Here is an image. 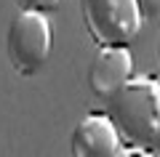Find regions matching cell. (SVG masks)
Masks as SVG:
<instances>
[{
	"mask_svg": "<svg viewBox=\"0 0 160 157\" xmlns=\"http://www.w3.org/2000/svg\"><path fill=\"white\" fill-rule=\"evenodd\" d=\"M115 157H155L149 149H131V146H126V149H120Z\"/></svg>",
	"mask_w": 160,
	"mask_h": 157,
	"instance_id": "ba28073f",
	"label": "cell"
},
{
	"mask_svg": "<svg viewBox=\"0 0 160 157\" xmlns=\"http://www.w3.org/2000/svg\"><path fill=\"white\" fill-rule=\"evenodd\" d=\"M109 117L123 144L131 149H152L160 144V83L152 77H131L109 99Z\"/></svg>",
	"mask_w": 160,
	"mask_h": 157,
	"instance_id": "6da1fadb",
	"label": "cell"
},
{
	"mask_svg": "<svg viewBox=\"0 0 160 157\" xmlns=\"http://www.w3.org/2000/svg\"><path fill=\"white\" fill-rule=\"evenodd\" d=\"M158 56H160V48H158Z\"/></svg>",
	"mask_w": 160,
	"mask_h": 157,
	"instance_id": "9c48e42d",
	"label": "cell"
},
{
	"mask_svg": "<svg viewBox=\"0 0 160 157\" xmlns=\"http://www.w3.org/2000/svg\"><path fill=\"white\" fill-rule=\"evenodd\" d=\"M133 77V53L128 45H104L88 67V88L99 99H112Z\"/></svg>",
	"mask_w": 160,
	"mask_h": 157,
	"instance_id": "277c9868",
	"label": "cell"
},
{
	"mask_svg": "<svg viewBox=\"0 0 160 157\" xmlns=\"http://www.w3.org/2000/svg\"><path fill=\"white\" fill-rule=\"evenodd\" d=\"M19 6V11H38V13H48L59 6V0H13Z\"/></svg>",
	"mask_w": 160,
	"mask_h": 157,
	"instance_id": "8992f818",
	"label": "cell"
},
{
	"mask_svg": "<svg viewBox=\"0 0 160 157\" xmlns=\"http://www.w3.org/2000/svg\"><path fill=\"white\" fill-rule=\"evenodd\" d=\"M80 11L88 35L99 48L131 45L144 22L136 0H80Z\"/></svg>",
	"mask_w": 160,
	"mask_h": 157,
	"instance_id": "3957f363",
	"label": "cell"
},
{
	"mask_svg": "<svg viewBox=\"0 0 160 157\" xmlns=\"http://www.w3.org/2000/svg\"><path fill=\"white\" fill-rule=\"evenodd\" d=\"M139 3V11H142L144 19H155L160 13V0H136Z\"/></svg>",
	"mask_w": 160,
	"mask_h": 157,
	"instance_id": "52a82bcc",
	"label": "cell"
},
{
	"mask_svg": "<svg viewBox=\"0 0 160 157\" xmlns=\"http://www.w3.org/2000/svg\"><path fill=\"white\" fill-rule=\"evenodd\" d=\"M51 45H53V27L48 13L22 11L8 24L6 56L13 72L24 75V77L43 69V64L51 56Z\"/></svg>",
	"mask_w": 160,
	"mask_h": 157,
	"instance_id": "7a4b0ae2",
	"label": "cell"
},
{
	"mask_svg": "<svg viewBox=\"0 0 160 157\" xmlns=\"http://www.w3.org/2000/svg\"><path fill=\"white\" fill-rule=\"evenodd\" d=\"M118 128L109 115H86L69 136L72 157H115L123 149Z\"/></svg>",
	"mask_w": 160,
	"mask_h": 157,
	"instance_id": "5b68a950",
	"label": "cell"
}]
</instances>
